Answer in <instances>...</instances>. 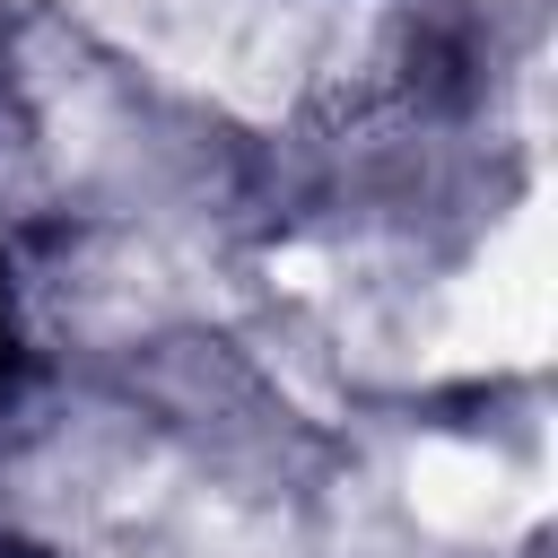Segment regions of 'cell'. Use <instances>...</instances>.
<instances>
[{"mask_svg":"<svg viewBox=\"0 0 558 558\" xmlns=\"http://www.w3.org/2000/svg\"><path fill=\"white\" fill-rule=\"evenodd\" d=\"M401 480H410V514L427 532H453V541L506 532V514H514V471L488 445H462V436H427Z\"/></svg>","mask_w":558,"mask_h":558,"instance_id":"obj_1","label":"cell"}]
</instances>
